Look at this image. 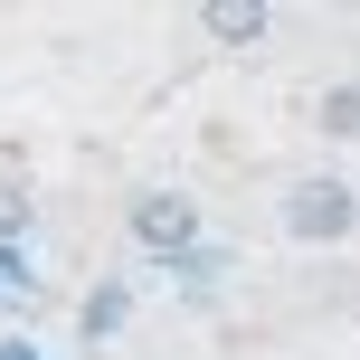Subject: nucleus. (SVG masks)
Masks as SVG:
<instances>
[{
    "mask_svg": "<svg viewBox=\"0 0 360 360\" xmlns=\"http://www.w3.org/2000/svg\"><path fill=\"white\" fill-rule=\"evenodd\" d=\"M351 228H360V190H351V180L313 171V180L285 190V237H304V247H342Z\"/></svg>",
    "mask_w": 360,
    "mask_h": 360,
    "instance_id": "1",
    "label": "nucleus"
},
{
    "mask_svg": "<svg viewBox=\"0 0 360 360\" xmlns=\"http://www.w3.org/2000/svg\"><path fill=\"white\" fill-rule=\"evenodd\" d=\"M0 360H38V351H29V342H0Z\"/></svg>",
    "mask_w": 360,
    "mask_h": 360,
    "instance_id": "6",
    "label": "nucleus"
},
{
    "mask_svg": "<svg viewBox=\"0 0 360 360\" xmlns=\"http://www.w3.org/2000/svg\"><path fill=\"white\" fill-rule=\"evenodd\" d=\"M133 237H143L152 256H190L199 209H190V199H171V190H143V199H133Z\"/></svg>",
    "mask_w": 360,
    "mask_h": 360,
    "instance_id": "2",
    "label": "nucleus"
},
{
    "mask_svg": "<svg viewBox=\"0 0 360 360\" xmlns=\"http://www.w3.org/2000/svg\"><path fill=\"white\" fill-rule=\"evenodd\" d=\"M199 29H209V48H266L275 10L266 0H199Z\"/></svg>",
    "mask_w": 360,
    "mask_h": 360,
    "instance_id": "3",
    "label": "nucleus"
},
{
    "mask_svg": "<svg viewBox=\"0 0 360 360\" xmlns=\"http://www.w3.org/2000/svg\"><path fill=\"white\" fill-rule=\"evenodd\" d=\"M313 124H323V143H360V86H323Z\"/></svg>",
    "mask_w": 360,
    "mask_h": 360,
    "instance_id": "4",
    "label": "nucleus"
},
{
    "mask_svg": "<svg viewBox=\"0 0 360 360\" xmlns=\"http://www.w3.org/2000/svg\"><path fill=\"white\" fill-rule=\"evenodd\" d=\"M76 323H86V342H105V332L124 323V285H95V294H86V313H76Z\"/></svg>",
    "mask_w": 360,
    "mask_h": 360,
    "instance_id": "5",
    "label": "nucleus"
}]
</instances>
